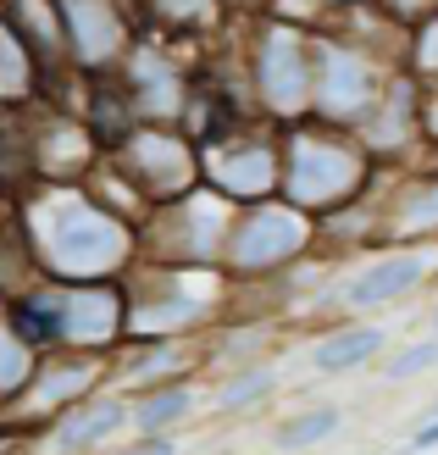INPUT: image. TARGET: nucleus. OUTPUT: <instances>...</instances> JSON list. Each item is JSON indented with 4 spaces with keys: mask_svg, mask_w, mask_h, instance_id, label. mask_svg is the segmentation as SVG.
Instances as JSON below:
<instances>
[{
    "mask_svg": "<svg viewBox=\"0 0 438 455\" xmlns=\"http://www.w3.org/2000/svg\"><path fill=\"white\" fill-rule=\"evenodd\" d=\"M433 361H438V345H417L410 355H394V361H388V378H410V372L433 367Z\"/></svg>",
    "mask_w": 438,
    "mask_h": 455,
    "instance_id": "nucleus-5",
    "label": "nucleus"
},
{
    "mask_svg": "<svg viewBox=\"0 0 438 455\" xmlns=\"http://www.w3.org/2000/svg\"><path fill=\"white\" fill-rule=\"evenodd\" d=\"M378 345H383V333H378V328L338 333V339H328V345L316 350V367H322V372H344V367H355V361H366Z\"/></svg>",
    "mask_w": 438,
    "mask_h": 455,
    "instance_id": "nucleus-2",
    "label": "nucleus"
},
{
    "mask_svg": "<svg viewBox=\"0 0 438 455\" xmlns=\"http://www.w3.org/2000/svg\"><path fill=\"white\" fill-rule=\"evenodd\" d=\"M333 427H338V411H311V417L289 422L283 434H278V444H283V450H306V444H316V439H328Z\"/></svg>",
    "mask_w": 438,
    "mask_h": 455,
    "instance_id": "nucleus-3",
    "label": "nucleus"
},
{
    "mask_svg": "<svg viewBox=\"0 0 438 455\" xmlns=\"http://www.w3.org/2000/svg\"><path fill=\"white\" fill-rule=\"evenodd\" d=\"M183 405H189V400H183V395H172V400H161V405H150V422H161V417H172V411H183Z\"/></svg>",
    "mask_w": 438,
    "mask_h": 455,
    "instance_id": "nucleus-6",
    "label": "nucleus"
},
{
    "mask_svg": "<svg viewBox=\"0 0 438 455\" xmlns=\"http://www.w3.org/2000/svg\"><path fill=\"white\" fill-rule=\"evenodd\" d=\"M417 278H422V261H388V267H372L366 278H355L350 300L372 306V300H383V294H400L405 283H417Z\"/></svg>",
    "mask_w": 438,
    "mask_h": 455,
    "instance_id": "nucleus-1",
    "label": "nucleus"
},
{
    "mask_svg": "<svg viewBox=\"0 0 438 455\" xmlns=\"http://www.w3.org/2000/svg\"><path fill=\"white\" fill-rule=\"evenodd\" d=\"M410 444H417V450H433V444H438V422H427V427H422V434L410 439Z\"/></svg>",
    "mask_w": 438,
    "mask_h": 455,
    "instance_id": "nucleus-7",
    "label": "nucleus"
},
{
    "mask_svg": "<svg viewBox=\"0 0 438 455\" xmlns=\"http://www.w3.org/2000/svg\"><path fill=\"white\" fill-rule=\"evenodd\" d=\"M128 455H172V444H167V439H155V444H145V450H128Z\"/></svg>",
    "mask_w": 438,
    "mask_h": 455,
    "instance_id": "nucleus-8",
    "label": "nucleus"
},
{
    "mask_svg": "<svg viewBox=\"0 0 438 455\" xmlns=\"http://www.w3.org/2000/svg\"><path fill=\"white\" fill-rule=\"evenodd\" d=\"M117 422H123V411L106 405V411H95V417H84V422L67 427V444H84V439H95V434H106V427H117Z\"/></svg>",
    "mask_w": 438,
    "mask_h": 455,
    "instance_id": "nucleus-4",
    "label": "nucleus"
}]
</instances>
